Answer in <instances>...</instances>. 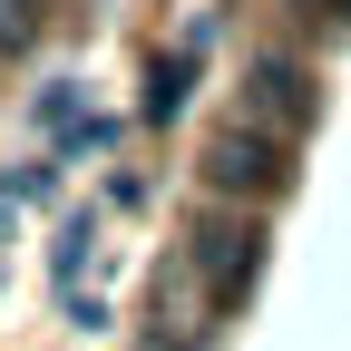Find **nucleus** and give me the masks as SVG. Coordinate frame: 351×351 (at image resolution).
<instances>
[{
    "instance_id": "nucleus-1",
    "label": "nucleus",
    "mask_w": 351,
    "mask_h": 351,
    "mask_svg": "<svg viewBox=\"0 0 351 351\" xmlns=\"http://www.w3.org/2000/svg\"><path fill=\"white\" fill-rule=\"evenodd\" d=\"M205 176H215L225 195H274V186H283V137H263V127H225L215 156H205Z\"/></svg>"
},
{
    "instance_id": "nucleus-2",
    "label": "nucleus",
    "mask_w": 351,
    "mask_h": 351,
    "mask_svg": "<svg viewBox=\"0 0 351 351\" xmlns=\"http://www.w3.org/2000/svg\"><path fill=\"white\" fill-rule=\"evenodd\" d=\"M254 127H263V137H293V127H302V108H313V88H302V69L293 59H254Z\"/></svg>"
},
{
    "instance_id": "nucleus-3",
    "label": "nucleus",
    "mask_w": 351,
    "mask_h": 351,
    "mask_svg": "<svg viewBox=\"0 0 351 351\" xmlns=\"http://www.w3.org/2000/svg\"><path fill=\"white\" fill-rule=\"evenodd\" d=\"M29 20H39V0H0V39H29Z\"/></svg>"
},
{
    "instance_id": "nucleus-4",
    "label": "nucleus",
    "mask_w": 351,
    "mask_h": 351,
    "mask_svg": "<svg viewBox=\"0 0 351 351\" xmlns=\"http://www.w3.org/2000/svg\"><path fill=\"white\" fill-rule=\"evenodd\" d=\"M147 351H166V341H147Z\"/></svg>"
}]
</instances>
